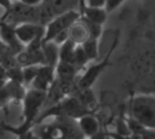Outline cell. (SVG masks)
<instances>
[{
    "label": "cell",
    "instance_id": "obj_8",
    "mask_svg": "<svg viewBox=\"0 0 155 139\" xmlns=\"http://www.w3.org/2000/svg\"><path fill=\"white\" fill-rule=\"evenodd\" d=\"M18 39L25 46L38 36L44 37L45 25L38 23H22L15 26Z\"/></svg>",
    "mask_w": 155,
    "mask_h": 139
},
{
    "label": "cell",
    "instance_id": "obj_6",
    "mask_svg": "<svg viewBox=\"0 0 155 139\" xmlns=\"http://www.w3.org/2000/svg\"><path fill=\"white\" fill-rule=\"evenodd\" d=\"M80 12L76 9H71L55 15L46 25L42 43L52 40L58 33L68 29L79 17Z\"/></svg>",
    "mask_w": 155,
    "mask_h": 139
},
{
    "label": "cell",
    "instance_id": "obj_20",
    "mask_svg": "<svg viewBox=\"0 0 155 139\" xmlns=\"http://www.w3.org/2000/svg\"><path fill=\"white\" fill-rule=\"evenodd\" d=\"M90 62L84 49L83 48L81 44H76L74 51V63L80 69H84L85 66Z\"/></svg>",
    "mask_w": 155,
    "mask_h": 139
},
{
    "label": "cell",
    "instance_id": "obj_28",
    "mask_svg": "<svg viewBox=\"0 0 155 139\" xmlns=\"http://www.w3.org/2000/svg\"><path fill=\"white\" fill-rule=\"evenodd\" d=\"M8 80L9 79L7 76L6 69L2 65H0V88L3 87Z\"/></svg>",
    "mask_w": 155,
    "mask_h": 139
},
{
    "label": "cell",
    "instance_id": "obj_24",
    "mask_svg": "<svg viewBox=\"0 0 155 139\" xmlns=\"http://www.w3.org/2000/svg\"><path fill=\"white\" fill-rule=\"evenodd\" d=\"M7 76L9 80L16 81L23 84V67L21 66H15L6 69Z\"/></svg>",
    "mask_w": 155,
    "mask_h": 139
},
{
    "label": "cell",
    "instance_id": "obj_10",
    "mask_svg": "<svg viewBox=\"0 0 155 139\" xmlns=\"http://www.w3.org/2000/svg\"><path fill=\"white\" fill-rule=\"evenodd\" d=\"M77 120L84 137L94 138L102 128L100 119L94 115V113L85 114Z\"/></svg>",
    "mask_w": 155,
    "mask_h": 139
},
{
    "label": "cell",
    "instance_id": "obj_26",
    "mask_svg": "<svg viewBox=\"0 0 155 139\" xmlns=\"http://www.w3.org/2000/svg\"><path fill=\"white\" fill-rule=\"evenodd\" d=\"M125 0H105L104 3V8L106 12L109 14L113 11H114L117 7H119Z\"/></svg>",
    "mask_w": 155,
    "mask_h": 139
},
{
    "label": "cell",
    "instance_id": "obj_18",
    "mask_svg": "<svg viewBox=\"0 0 155 139\" xmlns=\"http://www.w3.org/2000/svg\"><path fill=\"white\" fill-rule=\"evenodd\" d=\"M5 86L9 91V94L12 97V101L20 102L23 100L26 93V87L24 86V84L13 80H8L5 83Z\"/></svg>",
    "mask_w": 155,
    "mask_h": 139
},
{
    "label": "cell",
    "instance_id": "obj_29",
    "mask_svg": "<svg viewBox=\"0 0 155 139\" xmlns=\"http://www.w3.org/2000/svg\"><path fill=\"white\" fill-rule=\"evenodd\" d=\"M105 0H86L85 4L89 6H95V7H104Z\"/></svg>",
    "mask_w": 155,
    "mask_h": 139
},
{
    "label": "cell",
    "instance_id": "obj_32",
    "mask_svg": "<svg viewBox=\"0 0 155 139\" xmlns=\"http://www.w3.org/2000/svg\"><path fill=\"white\" fill-rule=\"evenodd\" d=\"M9 50H8V48H7V46L3 43V41L0 39V56H2V55H4L5 53H6V52H8Z\"/></svg>",
    "mask_w": 155,
    "mask_h": 139
},
{
    "label": "cell",
    "instance_id": "obj_22",
    "mask_svg": "<svg viewBox=\"0 0 155 139\" xmlns=\"http://www.w3.org/2000/svg\"><path fill=\"white\" fill-rule=\"evenodd\" d=\"M40 65H31V66H25L23 67V84L24 86H29L35 76L37 75L38 69Z\"/></svg>",
    "mask_w": 155,
    "mask_h": 139
},
{
    "label": "cell",
    "instance_id": "obj_30",
    "mask_svg": "<svg viewBox=\"0 0 155 139\" xmlns=\"http://www.w3.org/2000/svg\"><path fill=\"white\" fill-rule=\"evenodd\" d=\"M12 3H13L12 0H0V6L5 9V12H6L10 9Z\"/></svg>",
    "mask_w": 155,
    "mask_h": 139
},
{
    "label": "cell",
    "instance_id": "obj_2",
    "mask_svg": "<svg viewBox=\"0 0 155 139\" xmlns=\"http://www.w3.org/2000/svg\"><path fill=\"white\" fill-rule=\"evenodd\" d=\"M88 113H94V112L86 108L78 100L76 97L68 96V97H64L57 103L42 109L38 117H36L34 126L43 123L48 117H70L78 119L82 116L88 114Z\"/></svg>",
    "mask_w": 155,
    "mask_h": 139
},
{
    "label": "cell",
    "instance_id": "obj_33",
    "mask_svg": "<svg viewBox=\"0 0 155 139\" xmlns=\"http://www.w3.org/2000/svg\"><path fill=\"white\" fill-rule=\"evenodd\" d=\"M0 22H1V20H0Z\"/></svg>",
    "mask_w": 155,
    "mask_h": 139
},
{
    "label": "cell",
    "instance_id": "obj_31",
    "mask_svg": "<svg viewBox=\"0 0 155 139\" xmlns=\"http://www.w3.org/2000/svg\"><path fill=\"white\" fill-rule=\"evenodd\" d=\"M25 5H40L44 0H17Z\"/></svg>",
    "mask_w": 155,
    "mask_h": 139
},
{
    "label": "cell",
    "instance_id": "obj_7",
    "mask_svg": "<svg viewBox=\"0 0 155 139\" xmlns=\"http://www.w3.org/2000/svg\"><path fill=\"white\" fill-rule=\"evenodd\" d=\"M0 39L7 46L8 50L15 56L22 52L25 47L18 39L15 32V26L2 20L0 22Z\"/></svg>",
    "mask_w": 155,
    "mask_h": 139
},
{
    "label": "cell",
    "instance_id": "obj_15",
    "mask_svg": "<svg viewBox=\"0 0 155 139\" xmlns=\"http://www.w3.org/2000/svg\"><path fill=\"white\" fill-rule=\"evenodd\" d=\"M88 36V31L79 18L69 27V38L76 44L83 43Z\"/></svg>",
    "mask_w": 155,
    "mask_h": 139
},
{
    "label": "cell",
    "instance_id": "obj_14",
    "mask_svg": "<svg viewBox=\"0 0 155 139\" xmlns=\"http://www.w3.org/2000/svg\"><path fill=\"white\" fill-rule=\"evenodd\" d=\"M78 98V100L89 110L94 111L95 107H97V99L96 97L92 90V87L89 88H83V89H77L75 93L73 95Z\"/></svg>",
    "mask_w": 155,
    "mask_h": 139
},
{
    "label": "cell",
    "instance_id": "obj_17",
    "mask_svg": "<svg viewBox=\"0 0 155 139\" xmlns=\"http://www.w3.org/2000/svg\"><path fill=\"white\" fill-rule=\"evenodd\" d=\"M76 43H74L72 39L68 38L63 44L59 46V60L74 63V51L75 48Z\"/></svg>",
    "mask_w": 155,
    "mask_h": 139
},
{
    "label": "cell",
    "instance_id": "obj_19",
    "mask_svg": "<svg viewBox=\"0 0 155 139\" xmlns=\"http://www.w3.org/2000/svg\"><path fill=\"white\" fill-rule=\"evenodd\" d=\"M81 45L90 61L95 60L98 57V39L88 36Z\"/></svg>",
    "mask_w": 155,
    "mask_h": 139
},
{
    "label": "cell",
    "instance_id": "obj_9",
    "mask_svg": "<svg viewBox=\"0 0 155 139\" xmlns=\"http://www.w3.org/2000/svg\"><path fill=\"white\" fill-rule=\"evenodd\" d=\"M55 78V72L54 67H52L46 64L40 65L37 75L30 84V88L46 92Z\"/></svg>",
    "mask_w": 155,
    "mask_h": 139
},
{
    "label": "cell",
    "instance_id": "obj_4",
    "mask_svg": "<svg viewBox=\"0 0 155 139\" xmlns=\"http://www.w3.org/2000/svg\"><path fill=\"white\" fill-rule=\"evenodd\" d=\"M0 20L13 25L14 26L22 23L39 24V5H27L16 0L12 3L10 9L3 14Z\"/></svg>",
    "mask_w": 155,
    "mask_h": 139
},
{
    "label": "cell",
    "instance_id": "obj_25",
    "mask_svg": "<svg viewBox=\"0 0 155 139\" xmlns=\"http://www.w3.org/2000/svg\"><path fill=\"white\" fill-rule=\"evenodd\" d=\"M12 101V97L9 94L5 85L0 88V109H4Z\"/></svg>",
    "mask_w": 155,
    "mask_h": 139
},
{
    "label": "cell",
    "instance_id": "obj_5",
    "mask_svg": "<svg viewBox=\"0 0 155 139\" xmlns=\"http://www.w3.org/2000/svg\"><path fill=\"white\" fill-rule=\"evenodd\" d=\"M118 41H119V37H118V34H117L116 37L114 38L113 45L109 48V50H108L106 56H104V60H102L98 64H94V65L91 66L89 68H87L85 70V72L82 76H79L78 80H77L78 89L89 88V87L93 86V85L95 83V81L99 77V76L110 65V58H111L114 49L116 48V46L118 45Z\"/></svg>",
    "mask_w": 155,
    "mask_h": 139
},
{
    "label": "cell",
    "instance_id": "obj_11",
    "mask_svg": "<svg viewBox=\"0 0 155 139\" xmlns=\"http://www.w3.org/2000/svg\"><path fill=\"white\" fill-rule=\"evenodd\" d=\"M80 15L86 17L87 19L97 23L99 25H104L108 16V13L106 12L104 7H95L89 6L85 4V0H80L79 3Z\"/></svg>",
    "mask_w": 155,
    "mask_h": 139
},
{
    "label": "cell",
    "instance_id": "obj_3",
    "mask_svg": "<svg viewBox=\"0 0 155 139\" xmlns=\"http://www.w3.org/2000/svg\"><path fill=\"white\" fill-rule=\"evenodd\" d=\"M131 117L148 128L155 129V97L153 95H140L131 100Z\"/></svg>",
    "mask_w": 155,
    "mask_h": 139
},
{
    "label": "cell",
    "instance_id": "obj_12",
    "mask_svg": "<svg viewBox=\"0 0 155 139\" xmlns=\"http://www.w3.org/2000/svg\"><path fill=\"white\" fill-rule=\"evenodd\" d=\"M81 71L82 69L77 67L74 64L61 61V60L58 61L54 68L55 76L64 80L75 79L79 76V73Z\"/></svg>",
    "mask_w": 155,
    "mask_h": 139
},
{
    "label": "cell",
    "instance_id": "obj_27",
    "mask_svg": "<svg viewBox=\"0 0 155 139\" xmlns=\"http://www.w3.org/2000/svg\"><path fill=\"white\" fill-rule=\"evenodd\" d=\"M68 38H69V28L68 29H65V30H64V31H62L60 33H58L52 40L54 41L57 45L60 46L61 44H63Z\"/></svg>",
    "mask_w": 155,
    "mask_h": 139
},
{
    "label": "cell",
    "instance_id": "obj_16",
    "mask_svg": "<svg viewBox=\"0 0 155 139\" xmlns=\"http://www.w3.org/2000/svg\"><path fill=\"white\" fill-rule=\"evenodd\" d=\"M52 7L55 15L65 11L75 9V5L80 3V0H45Z\"/></svg>",
    "mask_w": 155,
    "mask_h": 139
},
{
    "label": "cell",
    "instance_id": "obj_23",
    "mask_svg": "<svg viewBox=\"0 0 155 139\" xmlns=\"http://www.w3.org/2000/svg\"><path fill=\"white\" fill-rule=\"evenodd\" d=\"M120 138H130L131 132L128 128L127 123L124 117H119L116 119V134Z\"/></svg>",
    "mask_w": 155,
    "mask_h": 139
},
{
    "label": "cell",
    "instance_id": "obj_21",
    "mask_svg": "<svg viewBox=\"0 0 155 139\" xmlns=\"http://www.w3.org/2000/svg\"><path fill=\"white\" fill-rule=\"evenodd\" d=\"M79 19L85 25V27H86V29L88 31L89 36L94 37L96 39H99L100 38V36H102V33H103V25H99L97 23H94V22L87 19L86 17H84L83 15H80Z\"/></svg>",
    "mask_w": 155,
    "mask_h": 139
},
{
    "label": "cell",
    "instance_id": "obj_13",
    "mask_svg": "<svg viewBox=\"0 0 155 139\" xmlns=\"http://www.w3.org/2000/svg\"><path fill=\"white\" fill-rule=\"evenodd\" d=\"M42 50L45 56V64L55 68V66L59 61V45L53 40H49L42 43Z\"/></svg>",
    "mask_w": 155,
    "mask_h": 139
},
{
    "label": "cell",
    "instance_id": "obj_1",
    "mask_svg": "<svg viewBox=\"0 0 155 139\" xmlns=\"http://www.w3.org/2000/svg\"><path fill=\"white\" fill-rule=\"evenodd\" d=\"M46 97V92L30 88L22 100L23 102V123L19 127H13L5 123L0 124V129L12 133L20 138H35L32 128L39 113L43 109Z\"/></svg>",
    "mask_w": 155,
    "mask_h": 139
}]
</instances>
